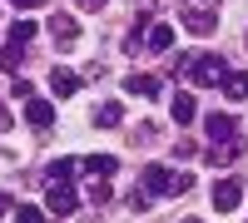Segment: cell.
Listing matches in <instances>:
<instances>
[{
	"mask_svg": "<svg viewBox=\"0 0 248 223\" xmlns=\"http://www.w3.org/2000/svg\"><path fill=\"white\" fill-rule=\"evenodd\" d=\"M169 70H174V74H189L194 85H203V89H214V85H223V79H229V65H223L218 55H203V50H194V55H179Z\"/></svg>",
	"mask_w": 248,
	"mask_h": 223,
	"instance_id": "obj_1",
	"label": "cell"
},
{
	"mask_svg": "<svg viewBox=\"0 0 248 223\" xmlns=\"http://www.w3.org/2000/svg\"><path fill=\"white\" fill-rule=\"evenodd\" d=\"M144 178V193L149 198H169V193H189V174H174L169 164H149L139 174Z\"/></svg>",
	"mask_w": 248,
	"mask_h": 223,
	"instance_id": "obj_2",
	"label": "cell"
},
{
	"mask_svg": "<svg viewBox=\"0 0 248 223\" xmlns=\"http://www.w3.org/2000/svg\"><path fill=\"white\" fill-rule=\"evenodd\" d=\"M179 20L194 35H214L218 30V0H179Z\"/></svg>",
	"mask_w": 248,
	"mask_h": 223,
	"instance_id": "obj_3",
	"label": "cell"
},
{
	"mask_svg": "<svg viewBox=\"0 0 248 223\" xmlns=\"http://www.w3.org/2000/svg\"><path fill=\"white\" fill-rule=\"evenodd\" d=\"M238 204H243V178H218V184H214V208L233 213Z\"/></svg>",
	"mask_w": 248,
	"mask_h": 223,
	"instance_id": "obj_4",
	"label": "cell"
},
{
	"mask_svg": "<svg viewBox=\"0 0 248 223\" xmlns=\"http://www.w3.org/2000/svg\"><path fill=\"white\" fill-rule=\"evenodd\" d=\"M50 35H55L60 50H75L79 45V20L75 15H50Z\"/></svg>",
	"mask_w": 248,
	"mask_h": 223,
	"instance_id": "obj_5",
	"label": "cell"
},
{
	"mask_svg": "<svg viewBox=\"0 0 248 223\" xmlns=\"http://www.w3.org/2000/svg\"><path fill=\"white\" fill-rule=\"evenodd\" d=\"M243 149H248L243 139H223V144H209V149H203V159H209L214 169H229V164H233V159H238Z\"/></svg>",
	"mask_w": 248,
	"mask_h": 223,
	"instance_id": "obj_6",
	"label": "cell"
},
{
	"mask_svg": "<svg viewBox=\"0 0 248 223\" xmlns=\"http://www.w3.org/2000/svg\"><path fill=\"white\" fill-rule=\"evenodd\" d=\"M45 204H50V208H55L60 218H70V213L79 208V193H75L70 184H50V198H45Z\"/></svg>",
	"mask_w": 248,
	"mask_h": 223,
	"instance_id": "obj_7",
	"label": "cell"
},
{
	"mask_svg": "<svg viewBox=\"0 0 248 223\" xmlns=\"http://www.w3.org/2000/svg\"><path fill=\"white\" fill-rule=\"evenodd\" d=\"M203 134H209L214 144H223V139H238V124H233V114H209L203 119Z\"/></svg>",
	"mask_w": 248,
	"mask_h": 223,
	"instance_id": "obj_8",
	"label": "cell"
},
{
	"mask_svg": "<svg viewBox=\"0 0 248 223\" xmlns=\"http://www.w3.org/2000/svg\"><path fill=\"white\" fill-rule=\"evenodd\" d=\"M25 119H30L35 129H50V124H55V104H50V99H35V94H30V99H25Z\"/></svg>",
	"mask_w": 248,
	"mask_h": 223,
	"instance_id": "obj_9",
	"label": "cell"
},
{
	"mask_svg": "<svg viewBox=\"0 0 248 223\" xmlns=\"http://www.w3.org/2000/svg\"><path fill=\"white\" fill-rule=\"evenodd\" d=\"M79 169L90 178H109V174H119V159L114 154H90V159H79Z\"/></svg>",
	"mask_w": 248,
	"mask_h": 223,
	"instance_id": "obj_10",
	"label": "cell"
},
{
	"mask_svg": "<svg viewBox=\"0 0 248 223\" xmlns=\"http://www.w3.org/2000/svg\"><path fill=\"white\" fill-rule=\"evenodd\" d=\"M124 94L154 99V94H159V79H154V74H139V70H134V74H124Z\"/></svg>",
	"mask_w": 248,
	"mask_h": 223,
	"instance_id": "obj_11",
	"label": "cell"
},
{
	"mask_svg": "<svg viewBox=\"0 0 248 223\" xmlns=\"http://www.w3.org/2000/svg\"><path fill=\"white\" fill-rule=\"evenodd\" d=\"M50 89H55V99H70V94L79 89V74H75V70H60V65H55V70H50Z\"/></svg>",
	"mask_w": 248,
	"mask_h": 223,
	"instance_id": "obj_12",
	"label": "cell"
},
{
	"mask_svg": "<svg viewBox=\"0 0 248 223\" xmlns=\"http://www.w3.org/2000/svg\"><path fill=\"white\" fill-rule=\"evenodd\" d=\"M169 114H174V124H194V114H199V104H194V94H174L169 99Z\"/></svg>",
	"mask_w": 248,
	"mask_h": 223,
	"instance_id": "obj_13",
	"label": "cell"
},
{
	"mask_svg": "<svg viewBox=\"0 0 248 223\" xmlns=\"http://www.w3.org/2000/svg\"><path fill=\"white\" fill-rule=\"evenodd\" d=\"M144 45H149L154 55H164V50L174 45V25H169V20H159V25H154L149 35H144Z\"/></svg>",
	"mask_w": 248,
	"mask_h": 223,
	"instance_id": "obj_14",
	"label": "cell"
},
{
	"mask_svg": "<svg viewBox=\"0 0 248 223\" xmlns=\"http://www.w3.org/2000/svg\"><path fill=\"white\" fill-rule=\"evenodd\" d=\"M94 124H105V129L124 124V104H119V99H109V104H99V109H94Z\"/></svg>",
	"mask_w": 248,
	"mask_h": 223,
	"instance_id": "obj_15",
	"label": "cell"
},
{
	"mask_svg": "<svg viewBox=\"0 0 248 223\" xmlns=\"http://www.w3.org/2000/svg\"><path fill=\"white\" fill-rule=\"evenodd\" d=\"M30 40H35V20H15L10 25V50H25Z\"/></svg>",
	"mask_w": 248,
	"mask_h": 223,
	"instance_id": "obj_16",
	"label": "cell"
},
{
	"mask_svg": "<svg viewBox=\"0 0 248 223\" xmlns=\"http://www.w3.org/2000/svg\"><path fill=\"white\" fill-rule=\"evenodd\" d=\"M223 94L229 99H248V70H233L229 79H223Z\"/></svg>",
	"mask_w": 248,
	"mask_h": 223,
	"instance_id": "obj_17",
	"label": "cell"
},
{
	"mask_svg": "<svg viewBox=\"0 0 248 223\" xmlns=\"http://www.w3.org/2000/svg\"><path fill=\"white\" fill-rule=\"evenodd\" d=\"M79 164H75V159H55V164H50V184H70V174H75Z\"/></svg>",
	"mask_w": 248,
	"mask_h": 223,
	"instance_id": "obj_18",
	"label": "cell"
},
{
	"mask_svg": "<svg viewBox=\"0 0 248 223\" xmlns=\"http://www.w3.org/2000/svg\"><path fill=\"white\" fill-rule=\"evenodd\" d=\"M109 198H114V189H109V178H94V184H90V204H99V208H105Z\"/></svg>",
	"mask_w": 248,
	"mask_h": 223,
	"instance_id": "obj_19",
	"label": "cell"
},
{
	"mask_svg": "<svg viewBox=\"0 0 248 223\" xmlns=\"http://www.w3.org/2000/svg\"><path fill=\"white\" fill-rule=\"evenodd\" d=\"M15 223H45V213H40L35 204H20V213H15Z\"/></svg>",
	"mask_w": 248,
	"mask_h": 223,
	"instance_id": "obj_20",
	"label": "cell"
},
{
	"mask_svg": "<svg viewBox=\"0 0 248 223\" xmlns=\"http://www.w3.org/2000/svg\"><path fill=\"white\" fill-rule=\"evenodd\" d=\"M194 154H199L194 139H174V159H194Z\"/></svg>",
	"mask_w": 248,
	"mask_h": 223,
	"instance_id": "obj_21",
	"label": "cell"
},
{
	"mask_svg": "<svg viewBox=\"0 0 248 223\" xmlns=\"http://www.w3.org/2000/svg\"><path fill=\"white\" fill-rule=\"evenodd\" d=\"M129 208H134V213H144V208H149V193H144V189H134V198H129Z\"/></svg>",
	"mask_w": 248,
	"mask_h": 223,
	"instance_id": "obj_22",
	"label": "cell"
},
{
	"mask_svg": "<svg viewBox=\"0 0 248 223\" xmlns=\"http://www.w3.org/2000/svg\"><path fill=\"white\" fill-rule=\"evenodd\" d=\"M15 10H35V5H45V0H10Z\"/></svg>",
	"mask_w": 248,
	"mask_h": 223,
	"instance_id": "obj_23",
	"label": "cell"
},
{
	"mask_svg": "<svg viewBox=\"0 0 248 223\" xmlns=\"http://www.w3.org/2000/svg\"><path fill=\"white\" fill-rule=\"evenodd\" d=\"M75 5H79V10H99V5H105V0H75Z\"/></svg>",
	"mask_w": 248,
	"mask_h": 223,
	"instance_id": "obj_24",
	"label": "cell"
},
{
	"mask_svg": "<svg viewBox=\"0 0 248 223\" xmlns=\"http://www.w3.org/2000/svg\"><path fill=\"white\" fill-rule=\"evenodd\" d=\"M5 213H10V198H5V193H0V218H5Z\"/></svg>",
	"mask_w": 248,
	"mask_h": 223,
	"instance_id": "obj_25",
	"label": "cell"
},
{
	"mask_svg": "<svg viewBox=\"0 0 248 223\" xmlns=\"http://www.w3.org/2000/svg\"><path fill=\"white\" fill-rule=\"evenodd\" d=\"M5 124H10V114H5V109H0V129H5Z\"/></svg>",
	"mask_w": 248,
	"mask_h": 223,
	"instance_id": "obj_26",
	"label": "cell"
},
{
	"mask_svg": "<svg viewBox=\"0 0 248 223\" xmlns=\"http://www.w3.org/2000/svg\"><path fill=\"white\" fill-rule=\"evenodd\" d=\"M184 223H203V218H184Z\"/></svg>",
	"mask_w": 248,
	"mask_h": 223,
	"instance_id": "obj_27",
	"label": "cell"
},
{
	"mask_svg": "<svg viewBox=\"0 0 248 223\" xmlns=\"http://www.w3.org/2000/svg\"><path fill=\"white\" fill-rule=\"evenodd\" d=\"M243 45H248V35H243Z\"/></svg>",
	"mask_w": 248,
	"mask_h": 223,
	"instance_id": "obj_28",
	"label": "cell"
},
{
	"mask_svg": "<svg viewBox=\"0 0 248 223\" xmlns=\"http://www.w3.org/2000/svg\"><path fill=\"white\" fill-rule=\"evenodd\" d=\"M70 223H75V218H70Z\"/></svg>",
	"mask_w": 248,
	"mask_h": 223,
	"instance_id": "obj_29",
	"label": "cell"
}]
</instances>
